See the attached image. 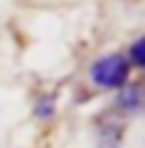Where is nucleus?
<instances>
[{"mask_svg":"<svg viewBox=\"0 0 145 148\" xmlns=\"http://www.w3.org/2000/svg\"><path fill=\"white\" fill-rule=\"evenodd\" d=\"M91 81L99 89H121V86L129 81V62H126L124 54H108L99 57L94 65H91Z\"/></svg>","mask_w":145,"mask_h":148,"instance_id":"1","label":"nucleus"},{"mask_svg":"<svg viewBox=\"0 0 145 148\" xmlns=\"http://www.w3.org/2000/svg\"><path fill=\"white\" fill-rule=\"evenodd\" d=\"M118 108L124 113L137 116L142 110V86L140 84H124L121 89H118Z\"/></svg>","mask_w":145,"mask_h":148,"instance_id":"2","label":"nucleus"},{"mask_svg":"<svg viewBox=\"0 0 145 148\" xmlns=\"http://www.w3.org/2000/svg\"><path fill=\"white\" fill-rule=\"evenodd\" d=\"M97 135H99V148H118V143H121V137H124V129L113 119H102Z\"/></svg>","mask_w":145,"mask_h":148,"instance_id":"3","label":"nucleus"},{"mask_svg":"<svg viewBox=\"0 0 145 148\" xmlns=\"http://www.w3.org/2000/svg\"><path fill=\"white\" fill-rule=\"evenodd\" d=\"M142 49H145V40H142V38H137V40L132 43L129 57H126L129 67H132V65H134V67H142V65H145V54H142Z\"/></svg>","mask_w":145,"mask_h":148,"instance_id":"4","label":"nucleus"},{"mask_svg":"<svg viewBox=\"0 0 145 148\" xmlns=\"http://www.w3.org/2000/svg\"><path fill=\"white\" fill-rule=\"evenodd\" d=\"M35 113H38L40 119L54 116V100H51L48 94H46V97H40V100H38V105H35Z\"/></svg>","mask_w":145,"mask_h":148,"instance_id":"5","label":"nucleus"}]
</instances>
